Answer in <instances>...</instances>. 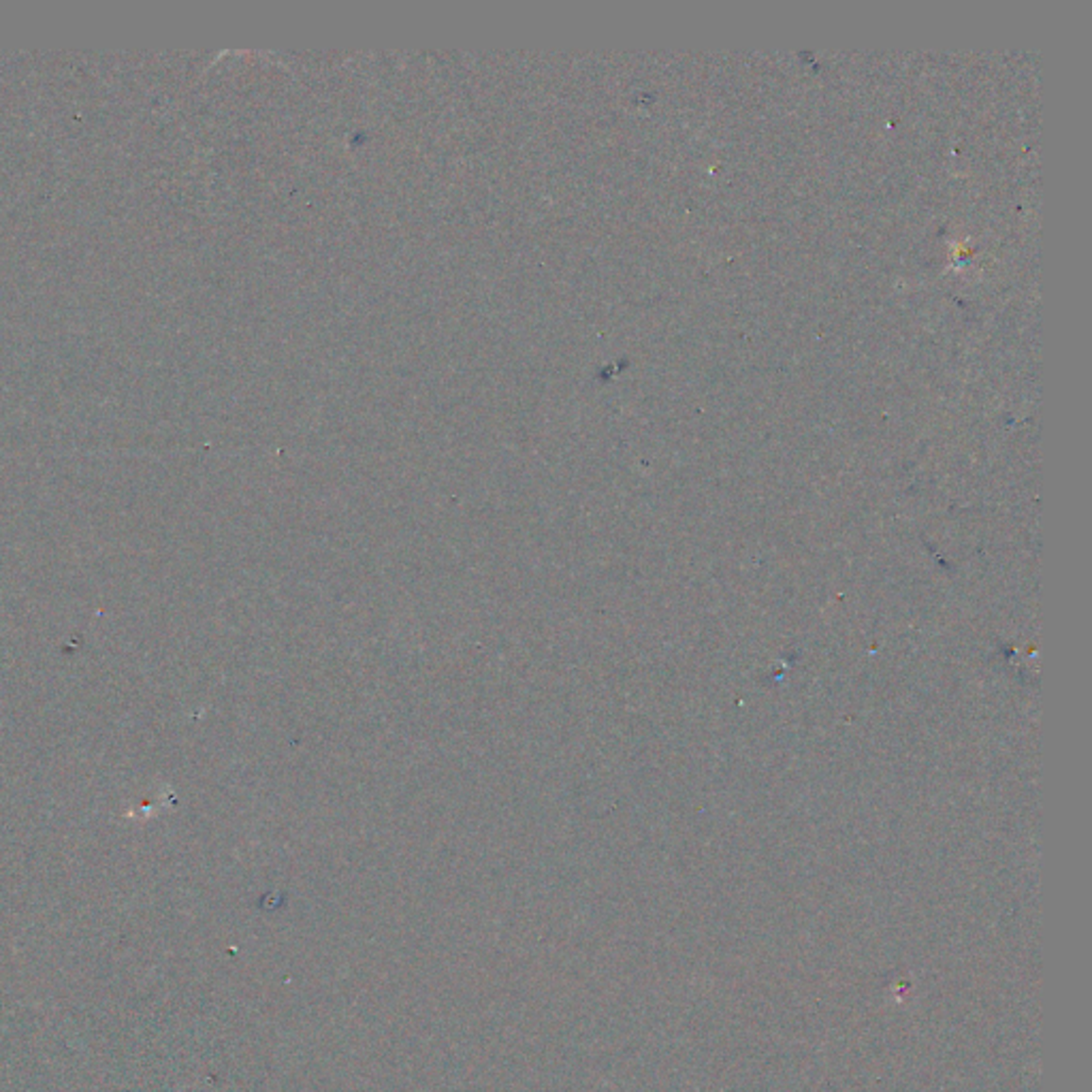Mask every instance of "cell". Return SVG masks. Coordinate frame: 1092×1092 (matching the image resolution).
Returning <instances> with one entry per match:
<instances>
[]
</instances>
